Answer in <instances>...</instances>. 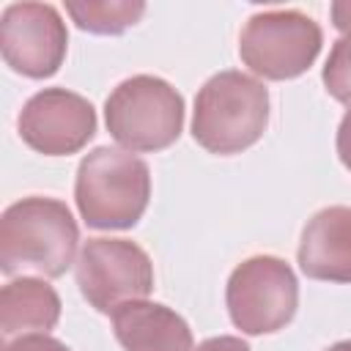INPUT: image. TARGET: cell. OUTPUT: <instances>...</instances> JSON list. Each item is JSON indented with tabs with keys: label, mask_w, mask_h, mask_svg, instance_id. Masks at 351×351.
<instances>
[{
	"label": "cell",
	"mask_w": 351,
	"mask_h": 351,
	"mask_svg": "<svg viewBox=\"0 0 351 351\" xmlns=\"http://www.w3.org/2000/svg\"><path fill=\"white\" fill-rule=\"evenodd\" d=\"M299 269L310 280L351 282V206H326L302 228Z\"/></svg>",
	"instance_id": "obj_10"
},
{
	"label": "cell",
	"mask_w": 351,
	"mask_h": 351,
	"mask_svg": "<svg viewBox=\"0 0 351 351\" xmlns=\"http://www.w3.org/2000/svg\"><path fill=\"white\" fill-rule=\"evenodd\" d=\"M3 351H71V348L66 343H60L58 337L36 332V335H22L16 340H8Z\"/></svg>",
	"instance_id": "obj_15"
},
{
	"label": "cell",
	"mask_w": 351,
	"mask_h": 351,
	"mask_svg": "<svg viewBox=\"0 0 351 351\" xmlns=\"http://www.w3.org/2000/svg\"><path fill=\"white\" fill-rule=\"evenodd\" d=\"M112 332L123 351H192L189 324L159 302H126L112 310Z\"/></svg>",
	"instance_id": "obj_11"
},
{
	"label": "cell",
	"mask_w": 351,
	"mask_h": 351,
	"mask_svg": "<svg viewBox=\"0 0 351 351\" xmlns=\"http://www.w3.org/2000/svg\"><path fill=\"white\" fill-rule=\"evenodd\" d=\"M69 30L49 3H11L0 16V52L5 66L30 80L52 77L66 60Z\"/></svg>",
	"instance_id": "obj_8"
},
{
	"label": "cell",
	"mask_w": 351,
	"mask_h": 351,
	"mask_svg": "<svg viewBox=\"0 0 351 351\" xmlns=\"http://www.w3.org/2000/svg\"><path fill=\"white\" fill-rule=\"evenodd\" d=\"M104 123L126 151H162L173 145L184 129V96L162 77L134 74L107 96Z\"/></svg>",
	"instance_id": "obj_4"
},
{
	"label": "cell",
	"mask_w": 351,
	"mask_h": 351,
	"mask_svg": "<svg viewBox=\"0 0 351 351\" xmlns=\"http://www.w3.org/2000/svg\"><path fill=\"white\" fill-rule=\"evenodd\" d=\"M321 80H324V88L332 99L351 104V33L340 36L332 44L329 58H326L324 71H321Z\"/></svg>",
	"instance_id": "obj_14"
},
{
	"label": "cell",
	"mask_w": 351,
	"mask_h": 351,
	"mask_svg": "<svg viewBox=\"0 0 351 351\" xmlns=\"http://www.w3.org/2000/svg\"><path fill=\"white\" fill-rule=\"evenodd\" d=\"M269 123V90L261 80L228 69L203 82L195 96L192 137L208 154L230 156L255 145Z\"/></svg>",
	"instance_id": "obj_3"
},
{
	"label": "cell",
	"mask_w": 351,
	"mask_h": 351,
	"mask_svg": "<svg viewBox=\"0 0 351 351\" xmlns=\"http://www.w3.org/2000/svg\"><path fill=\"white\" fill-rule=\"evenodd\" d=\"M335 145H337V156H340L343 167L351 170V107L346 110V115H343V121H340V126H337V140H335Z\"/></svg>",
	"instance_id": "obj_16"
},
{
	"label": "cell",
	"mask_w": 351,
	"mask_h": 351,
	"mask_svg": "<svg viewBox=\"0 0 351 351\" xmlns=\"http://www.w3.org/2000/svg\"><path fill=\"white\" fill-rule=\"evenodd\" d=\"M80 228L63 200L30 195L0 217V271L60 277L74 263Z\"/></svg>",
	"instance_id": "obj_1"
},
{
	"label": "cell",
	"mask_w": 351,
	"mask_h": 351,
	"mask_svg": "<svg viewBox=\"0 0 351 351\" xmlns=\"http://www.w3.org/2000/svg\"><path fill=\"white\" fill-rule=\"evenodd\" d=\"M148 197L151 170L132 151L99 145L80 159L74 178V200L88 228H134L148 208Z\"/></svg>",
	"instance_id": "obj_2"
},
{
	"label": "cell",
	"mask_w": 351,
	"mask_h": 351,
	"mask_svg": "<svg viewBox=\"0 0 351 351\" xmlns=\"http://www.w3.org/2000/svg\"><path fill=\"white\" fill-rule=\"evenodd\" d=\"M324 351H351V340H340V343H332V346H326Z\"/></svg>",
	"instance_id": "obj_19"
},
{
	"label": "cell",
	"mask_w": 351,
	"mask_h": 351,
	"mask_svg": "<svg viewBox=\"0 0 351 351\" xmlns=\"http://www.w3.org/2000/svg\"><path fill=\"white\" fill-rule=\"evenodd\" d=\"M74 277L85 302L99 313H112L154 291V263L129 239H88L74 263Z\"/></svg>",
	"instance_id": "obj_7"
},
{
	"label": "cell",
	"mask_w": 351,
	"mask_h": 351,
	"mask_svg": "<svg viewBox=\"0 0 351 351\" xmlns=\"http://www.w3.org/2000/svg\"><path fill=\"white\" fill-rule=\"evenodd\" d=\"M58 291L38 277L8 280L0 291V332L5 340L22 332H49L60 321Z\"/></svg>",
	"instance_id": "obj_12"
},
{
	"label": "cell",
	"mask_w": 351,
	"mask_h": 351,
	"mask_svg": "<svg viewBox=\"0 0 351 351\" xmlns=\"http://www.w3.org/2000/svg\"><path fill=\"white\" fill-rule=\"evenodd\" d=\"M66 14L80 30L96 36H118L140 22L145 3L129 0H66Z\"/></svg>",
	"instance_id": "obj_13"
},
{
	"label": "cell",
	"mask_w": 351,
	"mask_h": 351,
	"mask_svg": "<svg viewBox=\"0 0 351 351\" xmlns=\"http://www.w3.org/2000/svg\"><path fill=\"white\" fill-rule=\"evenodd\" d=\"M324 44L321 25L296 8L258 11L239 36V55L263 80H293L304 74Z\"/></svg>",
	"instance_id": "obj_5"
},
{
	"label": "cell",
	"mask_w": 351,
	"mask_h": 351,
	"mask_svg": "<svg viewBox=\"0 0 351 351\" xmlns=\"http://www.w3.org/2000/svg\"><path fill=\"white\" fill-rule=\"evenodd\" d=\"M192 351H252L241 337H233V335H219V337H208L203 340L197 348Z\"/></svg>",
	"instance_id": "obj_17"
},
{
	"label": "cell",
	"mask_w": 351,
	"mask_h": 351,
	"mask_svg": "<svg viewBox=\"0 0 351 351\" xmlns=\"http://www.w3.org/2000/svg\"><path fill=\"white\" fill-rule=\"evenodd\" d=\"M19 137L27 148L44 156H69L82 151L96 134L93 104L66 88H44L33 93L19 118Z\"/></svg>",
	"instance_id": "obj_9"
},
{
	"label": "cell",
	"mask_w": 351,
	"mask_h": 351,
	"mask_svg": "<svg viewBox=\"0 0 351 351\" xmlns=\"http://www.w3.org/2000/svg\"><path fill=\"white\" fill-rule=\"evenodd\" d=\"M225 304L233 326L244 335L280 332L299 307L296 274L277 255H252L230 271Z\"/></svg>",
	"instance_id": "obj_6"
},
{
	"label": "cell",
	"mask_w": 351,
	"mask_h": 351,
	"mask_svg": "<svg viewBox=\"0 0 351 351\" xmlns=\"http://www.w3.org/2000/svg\"><path fill=\"white\" fill-rule=\"evenodd\" d=\"M329 16H332V25L346 36L351 33V0H337L329 5Z\"/></svg>",
	"instance_id": "obj_18"
}]
</instances>
